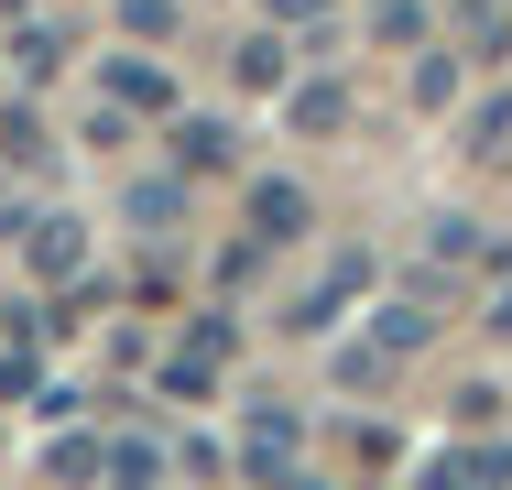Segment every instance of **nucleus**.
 <instances>
[{
    "instance_id": "nucleus-1",
    "label": "nucleus",
    "mask_w": 512,
    "mask_h": 490,
    "mask_svg": "<svg viewBox=\"0 0 512 490\" xmlns=\"http://www.w3.org/2000/svg\"><path fill=\"white\" fill-rule=\"evenodd\" d=\"M306 186H284V175H262V186H251V229H262V240H306Z\"/></svg>"
},
{
    "instance_id": "nucleus-2",
    "label": "nucleus",
    "mask_w": 512,
    "mask_h": 490,
    "mask_svg": "<svg viewBox=\"0 0 512 490\" xmlns=\"http://www.w3.org/2000/svg\"><path fill=\"white\" fill-rule=\"evenodd\" d=\"M109 98L164 120V109H175V77H164V66H142V55H109Z\"/></svg>"
},
{
    "instance_id": "nucleus-3",
    "label": "nucleus",
    "mask_w": 512,
    "mask_h": 490,
    "mask_svg": "<svg viewBox=\"0 0 512 490\" xmlns=\"http://www.w3.org/2000/svg\"><path fill=\"white\" fill-rule=\"evenodd\" d=\"M229 88H284V33H251V44H240V55H229Z\"/></svg>"
},
{
    "instance_id": "nucleus-4",
    "label": "nucleus",
    "mask_w": 512,
    "mask_h": 490,
    "mask_svg": "<svg viewBox=\"0 0 512 490\" xmlns=\"http://www.w3.org/2000/svg\"><path fill=\"white\" fill-rule=\"evenodd\" d=\"M33 262H44V273H77V262H88V240H77V218H44V240H33Z\"/></svg>"
},
{
    "instance_id": "nucleus-5",
    "label": "nucleus",
    "mask_w": 512,
    "mask_h": 490,
    "mask_svg": "<svg viewBox=\"0 0 512 490\" xmlns=\"http://www.w3.org/2000/svg\"><path fill=\"white\" fill-rule=\"evenodd\" d=\"M175 153L207 175V164H229V131H218V120H186V131H175Z\"/></svg>"
},
{
    "instance_id": "nucleus-6",
    "label": "nucleus",
    "mask_w": 512,
    "mask_h": 490,
    "mask_svg": "<svg viewBox=\"0 0 512 490\" xmlns=\"http://www.w3.org/2000/svg\"><path fill=\"white\" fill-rule=\"evenodd\" d=\"M295 120H306V131H338V120H349V88H295Z\"/></svg>"
},
{
    "instance_id": "nucleus-7",
    "label": "nucleus",
    "mask_w": 512,
    "mask_h": 490,
    "mask_svg": "<svg viewBox=\"0 0 512 490\" xmlns=\"http://www.w3.org/2000/svg\"><path fill=\"white\" fill-rule=\"evenodd\" d=\"M273 11H284V22H306V11H327V0H273Z\"/></svg>"
},
{
    "instance_id": "nucleus-8",
    "label": "nucleus",
    "mask_w": 512,
    "mask_h": 490,
    "mask_svg": "<svg viewBox=\"0 0 512 490\" xmlns=\"http://www.w3.org/2000/svg\"><path fill=\"white\" fill-rule=\"evenodd\" d=\"M491 327H502V338H512V294H491Z\"/></svg>"
}]
</instances>
